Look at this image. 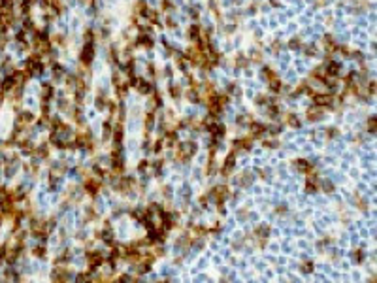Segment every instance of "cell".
I'll use <instances>...</instances> for the list:
<instances>
[{"mask_svg": "<svg viewBox=\"0 0 377 283\" xmlns=\"http://www.w3.org/2000/svg\"><path fill=\"white\" fill-rule=\"evenodd\" d=\"M100 263H102V255H98V253L89 255V264H91V266H98Z\"/></svg>", "mask_w": 377, "mask_h": 283, "instance_id": "obj_1", "label": "cell"}, {"mask_svg": "<svg viewBox=\"0 0 377 283\" xmlns=\"http://www.w3.org/2000/svg\"><path fill=\"white\" fill-rule=\"evenodd\" d=\"M91 59H93V47H91V46H87V47H85V51H83V61H85V62H89Z\"/></svg>", "mask_w": 377, "mask_h": 283, "instance_id": "obj_2", "label": "cell"}]
</instances>
